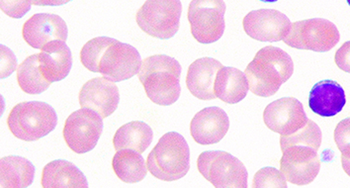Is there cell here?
<instances>
[{
  "instance_id": "cell-6",
  "label": "cell",
  "mask_w": 350,
  "mask_h": 188,
  "mask_svg": "<svg viewBox=\"0 0 350 188\" xmlns=\"http://www.w3.org/2000/svg\"><path fill=\"white\" fill-rule=\"evenodd\" d=\"M183 4L180 0H146L136 15L137 24L156 39H170L178 32Z\"/></svg>"
},
{
  "instance_id": "cell-11",
  "label": "cell",
  "mask_w": 350,
  "mask_h": 188,
  "mask_svg": "<svg viewBox=\"0 0 350 188\" xmlns=\"http://www.w3.org/2000/svg\"><path fill=\"white\" fill-rule=\"evenodd\" d=\"M141 65V56L136 48L114 40L101 57L99 74L119 83L138 75Z\"/></svg>"
},
{
  "instance_id": "cell-32",
  "label": "cell",
  "mask_w": 350,
  "mask_h": 188,
  "mask_svg": "<svg viewBox=\"0 0 350 188\" xmlns=\"http://www.w3.org/2000/svg\"><path fill=\"white\" fill-rule=\"evenodd\" d=\"M334 62L338 68L350 74V41L345 42L334 55Z\"/></svg>"
},
{
  "instance_id": "cell-15",
  "label": "cell",
  "mask_w": 350,
  "mask_h": 188,
  "mask_svg": "<svg viewBox=\"0 0 350 188\" xmlns=\"http://www.w3.org/2000/svg\"><path fill=\"white\" fill-rule=\"evenodd\" d=\"M24 41L30 47L41 50L49 42L68 39V26L65 20L52 13H38L24 23L22 28Z\"/></svg>"
},
{
  "instance_id": "cell-23",
  "label": "cell",
  "mask_w": 350,
  "mask_h": 188,
  "mask_svg": "<svg viewBox=\"0 0 350 188\" xmlns=\"http://www.w3.org/2000/svg\"><path fill=\"white\" fill-rule=\"evenodd\" d=\"M0 167L2 188H25L32 185L35 167L27 159L18 156L3 157Z\"/></svg>"
},
{
  "instance_id": "cell-10",
  "label": "cell",
  "mask_w": 350,
  "mask_h": 188,
  "mask_svg": "<svg viewBox=\"0 0 350 188\" xmlns=\"http://www.w3.org/2000/svg\"><path fill=\"white\" fill-rule=\"evenodd\" d=\"M280 170L292 185H307L313 183L321 169L318 150L308 146H286L281 148Z\"/></svg>"
},
{
  "instance_id": "cell-20",
  "label": "cell",
  "mask_w": 350,
  "mask_h": 188,
  "mask_svg": "<svg viewBox=\"0 0 350 188\" xmlns=\"http://www.w3.org/2000/svg\"><path fill=\"white\" fill-rule=\"evenodd\" d=\"M44 188H86L88 179L74 163L68 161H51L42 172Z\"/></svg>"
},
{
  "instance_id": "cell-7",
  "label": "cell",
  "mask_w": 350,
  "mask_h": 188,
  "mask_svg": "<svg viewBox=\"0 0 350 188\" xmlns=\"http://www.w3.org/2000/svg\"><path fill=\"white\" fill-rule=\"evenodd\" d=\"M340 39V32L332 22L313 18L292 23L289 34L283 42L297 50L325 53L336 47Z\"/></svg>"
},
{
  "instance_id": "cell-18",
  "label": "cell",
  "mask_w": 350,
  "mask_h": 188,
  "mask_svg": "<svg viewBox=\"0 0 350 188\" xmlns=\"http://www.w3.org/2000/svg\"><path fill=\"white\" fill-rule=\"evenodd\" d=\"M223 66L220 62L213 57L196 59L188 68L186 85L196 98L213 100L217 98L214 92V83L217 72Z\"/></svg>"
},
{
  "instance_id": "cell-12",
  "label": "cell",
  "mask_w": 350,
  "mask_h": 188,
  "mask_svg": "<svg viewBox=\"0 0 350 188\" xmlns=\"http://www.w3.org/2000/svg\"><path fill=\"white\" fill-rule=\"evenodd\" d=\"M289 18L280 11L259 10L250 11L243 18V30L252 39L259 42L283 41L291 29Z\"/></svg>"
},
{
  "instance_id": "cell-24",
  "label": "cell",
  "mask_w": 350,
  "mask_h": 188,
  "mask_svg": "<svg viewBox=\"0 0 350 188\" xmlns=\"http://www.w3.org/2000/svg\"><path fill=\"white\" fill-rule=\"evenodd\" d=\"M112 167L125 183H139L146 178L148 170L141 154L133 150H117L112 159Z\"/></svg>"
},
{
  "instance_id": "cell-13",
  "label": "cell",
  "mask_w": 350,
  "mask_h": 188,
  "mask_svg": "<svg viewBox=\"0 0 350 188\" xmlns=\"http://www.w3.org/2000/svg\"><path fill=\"white\" fill-rule=\"evenodd\" d=\"M263 121L268 129L281 136L298 131L307 123L303 104L295 97H283L268 104L263 112Z\"/></svg>"
},
{
  "instance_id": "cell-5",
  "label": "cell",
  "mask_w": 350,
  "mask_h": 188,
  "mask_svg": "<svg viewBox=\"0 0 350 188\" xmlns=\"http://www.w3.org/2000/svg\"><path fill=\"white\" fill-rule=\"evenodd\" d=\"M197 167L215 187H247L249 174L245 165L230 152L206 150L198 157Z\"/></svg>"
},
{
  "instance_id": "cell-17",
  "label": "cell",
  "mask_w": 350,
  "mask_h": 188,
  "mask_svg": "<svg viewBox=\"0 0 350 188\" xmlns=\"http://www.w3.org/2000/svg\"><path fill=\"white\" fill-rule=\"evenodd\" d=\"M40 70L51 83L65 79L72 66L70 49L64 41L49 42L39 53Z\"/></svg>"
},
{
  "instance_id": "cell-19",
  "label": "cell",
  "mask_w": 350,
  "mask_h": 188,
  "mask_svg": "<svg viewBox=\"0 0 350 188\" xmlns=\"http://www.w3.org/2000/svg\"><path fill=\"white\" fill-rule=\"evenodd\" d=\"M345 103V90L336 81L331 79L319 81L310 92V108L322 117L336 116L343 109Z\"/></svg>"
},
{
  "instance_id": "cell-26",
  "label": "cell",
  "mask_w": 350,
  "mask_h": 188,
  "mask_svg": "<svg viewBox=\"0 0 350 188\" xmlns=\"http://www.w3.org/2000/svg\"><path fill=\"white\" fill-rule=\"evenodd\" d=\"M322 144V131L314 121L308 119L307 123L298 131L280 137V148L286 146H308L319 150Z\"/></svg>"
},
{
  "instance_id": "cell-31",
  "label": "cell",
  "mask_w": 350,
  "mask_h": 188,
  "mask_svg": "<svg viewBox=\"0 0 350 188\" xmlns=\"http://www.w3.org/2000/svg\"><path fill=\"white\" fill-rule=\"evenodd\" d=\"M17 68L16 57L13 54L12 51L1 45V79L10 77Z\"/></svg>"
},
{
  "instance_id": "cell-14",
  "label": "cell",
  "mask_w": 350,
  "mask_h": 188,
  "mask_svg": "<svg viewBox=\"0 0 350 188\" xmlns=\"http://www.w3.org/2000/svg\"><path fill=\"white\" fill-rule=\"evenodd\" d=\"M79 100L81 107L98 113L104 119L116 111L120 94L115 81L106 77H94L84 83Z\"/></svg>"
},
{
  "instance_id": "cell-33",
  "label": "cell",
  "mask_w": 350,
  "mask_h": 188,
  "mask_svg": "<svg viewBox=\"0 0 350 188\" xmlns=\"http://www.w3.org/2000/svg\"><path fill=\"white\" fill-rule=\"evenodd\" d=\"M70 1L72 0H30L31 4L37 6H59Z\"/></svg>"
},
{
  "instance_id": "cell-35",
  "label": "cell",
  "mask_w": 350,
  "mask_h": 188,
  "mask_svg": "<svg viewBox=\"0 0 350 188\" xmlns=\"http://www.w3.org/2000/svg\"><path fill=\"white\" fill-rule=\"evenodd\" d=\"M259 1L267 2V3H272V2L278 1V0H259Z\"/></svg>"
},
{
  "instance_id": "cell-22",
  "label": "cell",
  "mask_w": 350,
  "mask_h": 188,
  "mask_svg": "<svg viewBox=\"0 0 350 188\" xmlns=\"http://www.w3.org/2000/svg\"><path fill=\"white\" fill-rule=\"evenodd\" d=\"M154 139L152 128L142 121H132L117 130L113 138L116 150H133L143 154L150 147Z\"/></svg>"
},
{
  "instance_id": "cell-30",
  "label": "cell",
  "mask_w": 350,
  "mask_h": 188,
  "mask_svg": "<svg viewBox=\"0 0 350 188\" xmlns=\"http://www.w3.org/2000/svg\"><path fill=\"white\" fill-rule=\"evenodd\" d=\"M30 0H1V11L11 18L19 19L25 16L31 10Z\"/></svg>"
},
{
  "instance_id": "cell-1",
  "label": "cell",
  "mask_w": 350,
  "mask_h": 188,
  "mask_svg": "<svg viewBox=\"0 0 350 188\" xmlns=\"http://www.w3.org/2000/svg\"><path fill=\"white\" fill-rule=\"evenodd\" d=\"M293 72L291 57L273 46L260 49L245 70L250 92L260 97L276 94Z\"/></svg>"
},
{
  "instance_id": "cell-29",
  "label": "cell",
  "mask_w": 350,
  "mask_h": 188,
  "mask_svg": "<svg viewBox=\"0 0 350 188\" xmlns=\"http://www.w3.org/2000/svg\"><path fill=\"white\" fill-rule=\"evenodd\" d=\"M334 142L341 152V159L350 160V118L343 119L334 130Z\"/></svg>"
},
{
  "instance_id": "cell-2",
  "label": "cell",
  "mask_w": 350,
  "mask_h": 188,
  "mask_svg": "<svg viewBox=\"0 0 350 188\" xmlns=\"http://www.w3.org/2000/svg\"><path fill=\"white\" fill-rule=\"evenodd\" d=\"M181 66L174 57L154 55L142 62L139 79L152 103L170 106L181 94Z\"/></svg>"
},
{
  "instance_id": "cell-25",
  "label": "cell",
  "mask_w": 350,
  "mask_h": 188,
  "mask_svg": "<svg viewBox=\"0 0 350 188\" xmlns=\"http://www.w3.org/2000/svg\"><path fill=\"white\" fill-rule=\"evenodd\" d=\"M17 81L25 94H43L52 83L46 81L40 70L39 54L32 55L24 59L17 68Z\"/></svg>"
},
{
  "instance_id": "cell-36",
  "label": "cell",
  "mask_w": 350,
  "mask_h": 188,
  "mask_svg": "<svg viewBox=\"0 0 350 188\" xmlns=\"http://www.w3.org/2000/svg\"><path fill=\"white\" fill-rule=\"evenodd\" d=\"M347 3H349V5L350 6V0H347Z\"/></svg>"
},
{
  "instance_id": "cell-34",
  "label": "cell",
  "mask_w": 350,
  "mask_h": 188,
  "mask_svg": "<svg viewBox=\"0 0 350 188\" xmlns=\"http://www.w3.org/2000/svg\"><path fill=\"white\" fill-rule=\"evenodd\" d=\"M341 165H342V169L345 170V174L350 176V160H343V159H341Z\"/></svg>"
},
{
  "instance_id": "cell-28",
  "label": "cell",
  "mask_w": 350,
  "mask_h": 188,
  "mask_svg": "<svg viewBox=\"0 0 350 188\" xmlns=\"http://www.w3.org/2000/svg\"><path fill=\"white\" fill-rule=\"evenodd\" d=\"M252 183V187H287V179L284 174L274 167L259 170Z\"/></svg>"
},
{
  "instance_id": "cell-3",
  "label": "cell",
  "mask_w": 350,
  "mask_h": 188,
  "mask_svg": "<svg viewBox=\"0 0 350 188\" xmlns=\"http://www.w3.org/2000/svg\"><path fill=\"white\" fill-rule=\"evenodd\" d=\"M148 169L157 179L174 181L185 178L190 169V150L187 142L176 132H168L147 159Z\"/></svg>"
},
{
  "instance_id": "cell-4",
  "label": "cell",
  "mask_w": 350,
  "mask_h": 188,
  "mask_svg": "<svg viewBox=\"0 0 350 188\" xmlns=\"http://www.w3.org/2000/svg\"><path fill=\"white\" fill-rule=\"evenodd\" d=\"M57 113L48 103L40 101L21 103L11 109L8 118L10 132L22 141L40 140L54 131Z\"/></svg>"
},
{
  "instance_id": "cell-16",
  "label": "cell",
  "mask_w": 350,
  "mask_h": 188,
  "mask_svg": "<svg viewBox=\"0 0 350 188\" xmlns=\"http://www.w3.org/2000/svg\"><path fill=\"white\" fill-rule=\"evenodd\" d=\"M229 128L227 113L217 106L204 108L196 113L190 123L192 138L197 144L204 146L220 143Z\"/></svg>"
},
{
  "instance_id": "cell-27",
  "label": "cell",
  "mask_w": 350,
  "mask_h": 188,
  "mask_svg": "<svg viewBox=\"0 0 350 188\" xmlns=\"http://www.w3.org/2000/svg\"><path fill=\"white\" fill-rule=\"evenodd\" d=\"M115 39L109 37L93 38L81 51V62L84 68L92 72H99L101 57Z\"/></svg>"
},
{
  "instance_id": "cell-21",
  "label": "cell",
  "mask_w": 350,
  "mask_h": 188,
  "mask_svg": "<svg viewBox=\"0 0 350 188\" xmlns=\"http://www.w3.org/2000/svg\"><path fill=\"white\" fill-rule=\"evenodd\" d=\"M250 85L247 77L236 68L221 66L215 79L214 92L225 103L236 104L247 96Z\"/></svg>"
},
{
  "instance_id": "cell-8",
  "label": "cell",
  "mask_w": 350,
  "mask_h": 188,
  "mask_svg": "<svg viewBox=\"0 0 350 188\" xmlns=\"http://www.w3.org/2000/svg\"><path fill=\"white\" fill-rule=\"evenodd\" d=\"M225 13L224 0H192L187 16L194 39L201 44L220 40L225 32Z\"/></svg>"
},
{
  "instance_id": "cell-9",
  "label": "cell",
  "mask_w": 350,
  "mask_h": 188,
  "mask_svg": "<svg viewBox=\"0 0 350 188\" xmlns=\"http://www.w3.org/2000/svg\"><path fill=\"white\" fill-rule=\"evenodd\" d=\"M98 113L88 108L77 110L66 119L64 139L70 150L85 154L94 149L103 129V121Z\"/></svg>"
}]
</instances>
